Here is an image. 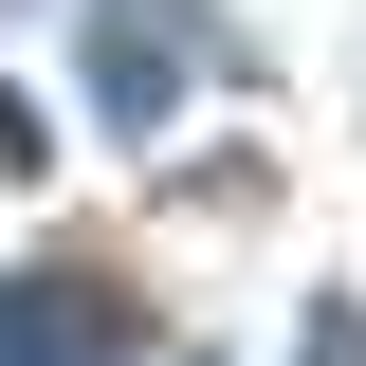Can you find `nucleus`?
<instances>
[{"instance_id":"nucleus-1","label":"nucleus","mask_w":366,"mask_h":366,"mask_svg":"<svg viewBox=\"0 0 366 366\" xmlns=\"http://www.w3.org/2000/svg\"><path fill=\"white\" fill-rule=\"evenodd\" d=\"M183 74H202V19H183V0H92V92H110L129 147L183 110Z\"/></svg>"},{"instance_id":"nucleus-2","label":"nucleus","mask_w":366,"mask_h":366,"mask_svg":"<svg viewBox=\"0 0 366 366\" xmlns=\"http://www.w3.org/2000/svg\"><path fill=\"white\" fill-rule=\"evenodd\" d=\"M0 366H129V293L110 274H0Z\"/></svg>"},{"instance_id":"nucleus-3","label":"nucleus","mask_w":366,"mask_h":366,"mask_svg":"<svg viewBox=\"0 0 366 366\" xmlns=\"http://www.w3.org/2000/svg\"><path fill=\"white\" fill-rule=\"evenodd\" d=\"M37 165H55V129H37V92L0 74V183H37Z\"/></svg>"},{"instance_id":"nucleus-4","label":"nucleus","mask_w":366,"mask_h":366,"mask_svg":"<svg viewBox=\"0 0 366 366\" xmlns=\"http://www.w3.org/2000/svg\"><path fill=\"white\" fill-rule=\"evenodd\" d=\"M312 366H366V312H348V293H312Z\"/></svg>"}]
</instances>
